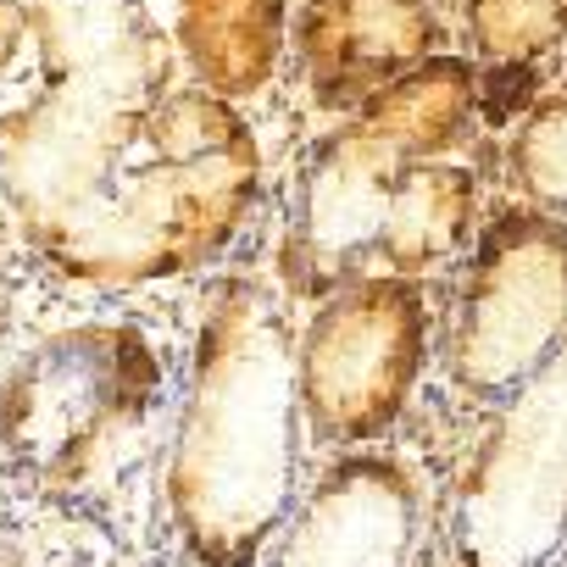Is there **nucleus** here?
<instances>
[{"label": "nucleus", "instance_id": "nucleus-1", "mask_svg": "<svg viewBox=\"0 0 567 567\" xmlns=\"http://www.w3.org/2000/svg\"><path fill=\"white\" fill-rule=\"evenodd\" d=\"M256 189V134L212 90L117 101L45 84L0 117V195L18 239L95 290L206 267L239 234Z\"/></svg>", "mask_w": 567, "mask_h": 567}, {"label": "nucleus", "instance_id": "nucleus-2", "mask_svg": "<svg viewBox=\"0 0 567 567\" xmlns=\"http://www.w3.org/2000/svg\"><path fill=\"white\" fill-rule=\"evenodd\" d=\"M296 323L256 278L212 284L167 451V517L195 567H256L296 512Z\"/></svg>", "mask_w": 567, "mask_h": 567}, {"label": "nucleus", "instance_id": "nucleus-3", "mask_svg": "<svg viewBox=\"0 0 567 567\" xmlns=\"http://www.w3.org/2000/svg\"><path fill=\"white\" fill-rule=\"evenodd\" d=\"M478 217V178L456 162H412L368 123H346L312 145L278 278L290 296H334L373 267L423 278L451 261Z\"/></svg>", "mask_w": 567, "mask_h": 567}, {"label": "nucleus", "instance_id": "nucleus-4", "mask_svg": "<svg viewBox=\"0 0 567 567\" xmlns=\"http://www.w3.org/2000/svg\"><path fill=\"white\" fill-rule=\"evenodd\" d=\"M156 395L162 357L134 323L45 334L0 379V451L56 489H84L123 462Z\"/></svg>", "mask_w": 567, "mask_h": 567}, {"label": "nucleus", "instance_id": "nucleus-5", "mask_svg": "<svg viewBox=\"0 0 567 567\" xmlns=\"http://www.w3.org/2000/svg\"><path fill=\"white\" fill-rule=\"evenodd\" d=\"M467 567H545L567 539V340L506 395L456 478Z\"/></svg>", "mask_w": 567, "mask_h": 567}, {"label": "nucleus", "instance_id": "nucleus-6", "mask_svg": "<svg viewBox=\"0 0 567 567\" xmlns=\"http://www.w3.org/2000/svg\"><path fill=\"white\" fill-rule=\"evenodd\" d=\"M429 362V296L417 278L373 272L323 296L296 340L301 417L329 445L384 434Z\"/></svg>", "mask_w": 567, "mask_h": 567}, {"label": "nucleus", "instance_id": "nucleus-7", "mask_svg": "<svg viewBox=\"0 0 567 567\" xmlns=\"http://www.w3.org/2000/svg\"><path fill=\"white\" fill-rule=\"evenodd\" d=\"M567 340V223L501 212L467 261L445 368L473 395H512Z\"/></svg>", "mask_w": 567, "mask_h": 567}, {"label": "nucleus", "instance_id": "nucleus-8", "mask_svg": "<svg viewBox=\"0 0 567 567\" xmlns=\"http://www.w3.org/2000/svg\"><path fill=\"white\" fill-rule=\"evenodd\" d=\"M417 506V484L395 456H340L290 512L267 567H406Z\"/></svg>", "mask_w": 567, "mask_h": 567}, {"label": "nucleus", "instance_id": "nucleus-9", "mask_svg": "<svg viewBox=\"0 0 567 567\" xmlns=\"http://www.w3.org/2000/svg\"><path fill=\"white\" fill-rule=\"evenodd\" d=\"M445 23L423 0H307L296 18V51L312 101L329 112H362L368 95L440 56Z\"/></svg>", "mask_w": 567, "mask_h": 567}, {"label": "nucleus", "instance_id": "nucleus-10", "mask_svg": "<svg viewBox=\"0 0 567 567\" xmlns=\"http://www.w3.org/2000/svg\"><path fill=\"white\" fill-rule=\"evenodd\" d=\"M29 34L51 90L162 101L173 90V45L151 0H29Z\"/></svg>", "mask_w": 567, "mask_h": 567}, {"label": "nucleus", "instance_id": "nucleus-11", "mask_svg": "<svg viewBox=\"0 0 567 567\" xmlns=\"http://www.w3.org/2000/svg\"><path fill=\"white\" fill-rule=\"evenodd\" d=\"M284 29H290V0H178L173 45L195 68L200 90L245 101L278 73Z\"/></svg>", "mask_w": 567, "mask_h": 567}, {"label": "nucleus", "instance_id": "nucleus-12", "mask_svg": "<svg viewBox=\"0 0 567 567\" xmlns=\"http://www.w3.org/2000/svg\"><path fill=\"white\" fill-rule=\"evenodd\" d=\"M473 106H478V73H473V62L429 56L412 73H401L395 84H384L379 95H368L362 112H357V123H368L379 140H390L412 162H434L440 151H451L467 134Z\"/></svg>", "mask_w": 567, "mask_h": 567}, {"label": "nucleus", "instance_id": "nucleus-13", "mask_svg": "<svg viewBox=\"0 0 567 567\" xmlns=\"http://www.w3.org/2000/svg\"><path fill=\"white\" fill-rule=\"evenodd\" d=\"M467 34L484 62H539L567 40V0H467Z\"/></svg>", "mask_w": 567, "mask_h": 567}, {"label": "nucleus", "instance_id": "nucleus-14", "mask_svg": "<svg viewBox=\"0 0 567 567\" xmlns=\"http://www.w3.org/2000/svg\"><path fill=\"white\" fill-rule=\"evenodd\" d=\"M512 173L534 206L567 212V95H539L512 134Z\"/></svg>", "mask_w": 567, "mask_h": 567}, {"label": "nucleus", "instance_id": "nucleus-15", "mask_svg": "<svg viewBox=\"0 0 567 567\" xmlns=\"http://www.w3.org/2000/svg\"><path fill=\"white\" fill-rule=\"evenodd\" d=\"M534 95V62H489V73L478 79V112L489 123H506L517 112H528Z\"/></svg>", "mask_w": 567, "mask_h": 567}, {"label": "nucleus", "instance_id": "nucleus-16", "mask_svg": "<svg viewBox=\"0 0 567 567\" xmlns=\"http://www.w3.org/2000/svg\"><path fill=\"white\" fill-rule=\"evenodd\" d=\"M23 40H29V0H0V73L18 62Z\"/></svg>", "mask_w": 567, "mask_h": 567}, {"label": "nucleus", "instance_id": "nucleus-17", "mask_svg": "<svg viewBox=\"0 0 567 567\" xmlns=\"http://www.w3.org/2000/svg\"><path fill=\"white\" fill-rule=\"evenodd\" d=\"M0 567H18V561H0Z\"/></svg>", "mask_w": 567, "mask_h": 567}]
</instances>
